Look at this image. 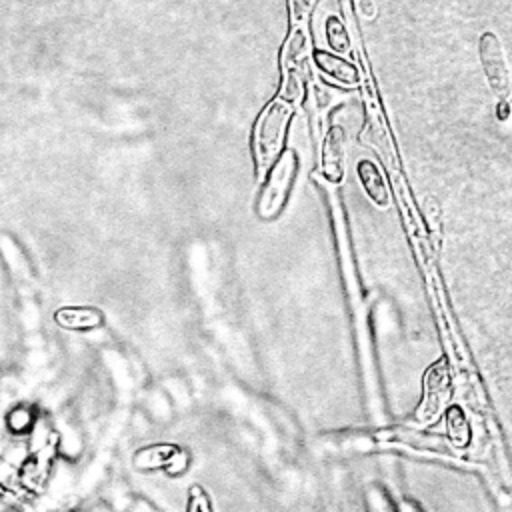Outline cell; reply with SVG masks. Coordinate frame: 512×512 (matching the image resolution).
Wrapping results in <instances>:
<instances>
[{
    "label": "cell",
    "mask_w": 512,
    "mask_h": 512,
    "mask_svg": "<svg viewBox=\"0 0 512 512\" xmlns=\"http://www.w3.org/2000/svg\"><path fill=\"white\" fill-rule=\"evenodd\" d=\"M188 512H212L210 510V500L204 494V490L200 486H194L190 490V498H188Z\"/></svg>",
    "instance_id": "obj_15"
},
{
    "label": "cell",
    "mask_w": 512,
    "mask_h": 512,
    "mask_svg": "<svg viewBox=\"0 0 512 512\" xmlns=\"http://www.w3.org/2000/svg\"><path fill=\"white\" fill-rule=\"evenodd\" d=\"M510 118V106H508V100H500L498 102V120H508Z\"/></svg>",
    "instance_id": "obj_16"
},
{
    "label": "cell",
    "mask_w": 512,
    "mask_h": 512,
    "mask_svg": "<svg viewBox=\"0 0 512 512\" xmlns=\"http://www.w3.org/2000/svg\"><path fill=\"white\" fill-rule=\"evenodd\" d=\"M344 132L340 126H332L326 134L324 152H322V166L324 174L330 182H340L344 176Z\"/></svg>",
    "instance_id": "obj_6"
},
{
    "label": "cell",
    "mask_w": 512,
    "mask_h": 512,
    "mask_svg": "<svg viewBox=\"0 0 512 512\" xmlns=\"http://www.w3.org/2000/svg\"><path fill=\"white\" fill-rule=\"evenodd\" d=\"M376 440H392V442H406L412 446H428V448H442V440L440 438H432V436H420L414 430H402V428H394V430H382L374 436Z\"/></svg>",
    "instance_id": "obj_11"
},
{
    "label": "cell",
    "mask_w": 512,
    "mask_h": 512,
    "mask_svg": "<svg viewBox=\"0 0 512 512\" xmlns=\"http://www.w3.org/2000/svg\"><path fill=\"white\" fill-rule=\"evenodd\" d=\"M104 316L98 308L92 306H62L54 312V322L72 332H88L102 324Z\"/></svg>",
    "instance_id": "obj_5"
},
{
    "label": "cell",
    "mask_w": 512,
    "mask_h": 512,
    "mask_svg": "<svg viewBox=\"0 0 512 512\" xmlns=\"http://www.w3.org/2000/svg\"><path fill=\"white\" fill-rule=\"evenodd\" d=\"M288 118H290V106L284 100H274L260 116L258 128L254 134V154H256V166L260 174L278 156L280 146L284 142Z\"/></svg>",
    "instance_id": "obj_1"
},
{
    "label": "cell",
    "mask_w": 512,
    "mask_h": 512,
    "mask_svg": "<svg viewBox=\"0 0 512 512\" xmlns=\"http://www.w3.org/2000/svg\"><path fill=\"white\" fill-rule=\"evenodd\" d=\"M312 56H314L316 66L324 74L334 78L336 82L346 84V86H354V84L360 82L358 68L354 64H350L348 60H344V58H340V56H336V54H332L328 50H314Z\"/></svg>",
    "instance_id": "obj_7"
},
{
    "label": "cell",
    "mask_w": 512,
    "mask_h": 512,
    "mask_svg": "<svg viewBox=\"0 0 512 512\" xmlns=\"http://www.w3.org/2000/svg\"><path fill=\"white\" fill-rule=\"evenodd\" d=\"M326 40L330 44L332 50L336 52H346L350 42H348V36H346V28L344 24L340 22L338 16H328L326 20Z\"/></svg>",
    "instance_id": "obj_13"
},
{
    "label": "cell",
    "mask_w": 512,
    "mask_h": 512,
    "mask_svg": "<svg viewBox=\"0 0 512 512\" xmlns=\"http://www.w3.org/2000/svg\"><path fill=\"white\" fill-rule=\"evenodd\" d=\"M480 64L488 86L494 90L498 100H508L512 94V76L506 62L504 48L494 32H484L478 42Z\"/></svg>",
    "instance_id": "obj_3"
},
{
    "label": "cell",
    "mask_w": 512,
    "mask_h": 512,
    "mask_svg": "<svg viewBox=\"0 0 512 512\" xmlns=\"http://www.w3.org/2000/svg\"><path fill=\"white\" fill-rule=\"evenodd\" d=\"M446 426H448V434H450V438H452L454 444H458V446H466V444H468V440H470V430H468L466 416L462 414L460 408H450V410H448Z\"/></svg>",
    "instance_id": "obj_12"
},
{
    "label": "cell",
    "mask_w": 512,
    "mask_h": 512,
    "mask_svg": "<svg viewBox=\"0 0 512 512\" xmlns=\"http://www.w3.org/2000/svg\"><path fill=\"white\" fill-rule=\"evenodd\" d=\"M356 172L370 200L376 202L378 206H388V190H386L384 178L380 176L378 166L372 160H360L356 166Z\"/></svg>",
    "instance_id": "obj_9"
},
{
    "label": "cell",
    "mask_w": 512,
    "mask_h": 512,
    "mask_svg": "<svg viewBox=\"0 0 512 512\" xmlns=\"http://www.w3.org/2000/svg\"><path fill=\"white\" fill-rule=\"evenodd\" d=\"M38 424V414L28 404L12 406L4 416V430L14 438H26L34 432Z\"/></svg>",
    "instance_id": "obj_8"
},
{
    "label": "cell",
    "mask_w": 512,
    "mask_h": 512,
    "mask_svg": "<svg viewBox=\"0 0 512 512\" xmlns=\"http://www.w3.org/2000/svg\"><path fill=\"white\" fill-rule=\"evenodd\" d=\"M174 448H176L174 444H148V446H142V448H138L132 454V466L136 470H142V472L160 470L168 462V458L174 452Z\"/></svg>",
    "instance_id": "obj_10"
},
{
    "label": "cell",
    "mask_w": 512,
    "mask_h": 512,
    "mask_svg": "<svg viewBox=\"0 0 512 512\" xmlns=\"http://www.w3.org/2000/svg\"><path fill=\"white\" fill-rule=\"evenodd\" d=\"M186 468H188V454L176 446L162 470H164L168 476H180Z\"/></svg>",
    "instance_id": "obj_14"
},
{
    "label": "cell",
    "mask_w": 512,
    "mask_h": 512,
    "mask_svg": "<svg viewBox=\"0 0 512 512\" xmlns=\"http://www.w3.org/2000/svg\"><path fill=\"white\" fill-rule=\"evenodd\" d=\"M298 170L296 154L292 150H286L270 170V176L266 178V184L262 188V194L258 198L256 212L262 220H272L280 214L284 208V202L288 198L294 174Z\"/></svg>",
    "instance_id": "obj_2"
},
{
    "label": "cell",
    "mask_w": 512,
    "mask_h": 512,
    "mask_svg": "<svg viewBox=\"0 0 512 512\" xmlns=\"http://www.w3.org/2000/svg\"><path fill=\"white\" fill-rule=\"evenodd\" d=\"M450 398V378L446 364H436L430 368V372L424 378V398L420 408L416 410V418L420 422H434L442 408L446 406Z\"/></svg>",
    "instance_id": "obj_4"
}]
</instances>
